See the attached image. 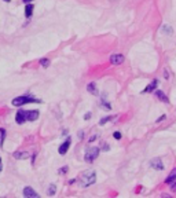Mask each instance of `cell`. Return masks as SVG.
<instances>
[{
  "label": "cell",
  "mask_w": 176,
  "mask_h": 198,
  "mask_svg": "<svg viewBox=\"0 0 176 198\" xmlns=\"http://www.w3.org/2000/svg\"><path fill=\"white\" fill-rule=\"evenodd\" d=\"M55 191H57V186H55V184H50L48 190H47V194H48V195H54V194H55Z\"/></svg>",
  "instance_id": "16"
},
{
  "label": "cell",
  "mask_w": 176,
  "mask_h": 198,
  "mask_svg": "<svg viewBox=\"0 0 176 198\" xmlns=\"http://www.w3.org/2000/svg\"><path fill=\"white\" fill-rule=\"evenodd\" d=\"M58 172L61 173V175H62V173H68V172H69V168H68V167H63V168H61Z\"/></svg>",
  "instance_id": "21"
},
{
  "label": "cell",
  "mask_w": 176,
  "mask_h": 198,
  "mask_svg": "<svg viewBox=\"0 0 176 198\" xmlns=\"http://www.w3.org/2000/svg\"><path fill=\"white\" fill-rule=\"evenodd\" d=\"M26 103H41V100L33 96H18L13 100V106H22Z\"/></svg>",
  "instance_id": "2"
},
{
  "label": "cell",
  "mask_w": 176,
  "mask_h": 198,
  "mask_svg": "<svg viewBox=\"0 0 176 198\" xmlns=\"http://www.w3.org/2000/svg\"><path fill=\"white\" fill-rule=\"evenodd\" d=\"M109 144H103V146H102V150H105V151H107V150H109Z\"/></svg>",
  "instance_id": "25"
},
{
  "label": "cell",
  "mask_w": 176,
  "mask_h": 198,
  "mask_svg": "<svg viewBox=\"0 0 176 198\" xmlns=\"http://www.w3.org/2000/svg\"><path fill=\"white\" fill-rule=\"evenodd\" d=\"M39 63H40L41 66H44V68H48V65H50V59L43 58V59H40V61H39Z\"/></svg>",
  "instance_id": "18"
},
{
  "label": "cell",
  "mask_w": 176,
  "mask_h": 198,
  "mask_svg": "<svg viewBox=\"0 0 176 198\" xmlns=\"http://www.w3.org/2000/svg\"><path fill=\"white\" fill-rule=\"evenodd\" d=\"M162 31L165 32L167 35H172V33H173V29H172V26H169V25H164Z\"/></svg>",
  "instance_id": "17"
},
{
  "label": "cell",
  "mask_w": 176,
  "mask_h": 198,
  "mask_svg": "<svg viewBox=\"0 0 176 198\" xmlns=\"http://www.w3.org/2000/svg\"><path fill=\"white\" fill-rule=\"evenodd\" d=\"M0 134H1V139H0V146H3V143H4V138H6V130H4V128H1V130H0Z\"/></svg>",
  "instance_id": "20"
},
{
  "label": "cell",
  "mask_w": 176,
  "mask_h": 198,
  "mask_svg": "<svg viewBox=\"0 0 176 198\" xmlns=\"http://www.w3.org/2000/svg\"><path fill=\"white\" fill-rule=\"evenodd\" d=\"M14 158H17V160H26V158H29V153L28 151H17V153H14Z\"/></svg>",
  "instance_id": "12"
},
{
  "label": "cell",
  "mask_w": 176,
  "mask_h": 198,
  "mask_svg": "<svg viewBox=\"0 0 176 198\" xmlns=\"http://www.w3.org/2000/svg\"><path fill=\"white\" fill-rule=\"evenodd\" d=\"M150 165H151V168H154V169H157V171H162L164 169L162 161L160 160V158H154V160H151Z\"/></svg>",
  "instance_id": "8"
},
{
  "label": "cell",
  "mask_w": 176,
  "mask_h": 198,
  "mask_svg": "<svg viewBox=\"0 0 176 198\" xmlns=\"http://www.w3.org/2000/svg\"><path fill=\"white\" fill-rule=\"evenodd\" d=\"M22 1H24V3H25V4H29V3H32V1H33V0H22Z\"/></svg>",
  "instance_id": "28"
},
{
  "label": "cell",
  "mask_w": 176,
  "mask_h": 198,
  "mask_svg": "<svg viewBox=\"0 0 176 198\" xmlns=\"http://www.w3.org/2000/svg\"><path fill=\"white\" fill-rule=\"evenodd\" d=\"M15 121L18 124H24L25 121H28L26 120V110H18L17 116H15Z\"/></svg>",
  "instance_id": "7"
},
{
  "label": "cell",
  "mask_w": 176,
  "mask_h": 198,
  "mask_svg": "<svg viewBox=\"0 0 176 198\" xmlns=\"http://www.w3.org/2000/svg\"><path fill=\"white\" fill-rule=\"evenodd\" d=\"M113 136H114V139H117V140H118V139H121V132L116 131V132L113 134Z\"/></svg>",
  "instance_id": "22"
},
{
  "label": "cell",
  "mask_w": 176,
  "mask_h": 198,
  "mask_svg": "<svg viewBox=\"0 0 176 198\" xmlns=\"http://www.w3.org/2000/svg\"><path fill=\"white\" fill-rule=\"evenodd\" d=\"M171 190H172L173 193H176V183H175V184H172V186H171Z\"/></svg>",
  "instance_id": "26"
},
{
  "label": "cell",
  "mask_w": 176,
  "mask_h": 198,
  "mask_svg": "<svg viewBox=\"0 0 176 198\" xmlns=\"http://www.w3.org/2000/svg\"><path fill=\"white\" fill-rule=\"evenodd\" d=\"M79 182H80L81 187H84V189L88 187V186L94 184L95 182H96V173H95V171H85V172H83L80 175Z\"/></svg>",
  "instance_id": "1"
},
{
  "label": "cell",
  "mask_w": 176,
  "mask_h": 198,
  "mask_svg": "<svg viewBox=\"0 0 176 198\" xmlns=\"http://www.w3.org/2000/svg\"><path fill=\"white\" fill-rule=\"evenodd\" d=\"M39 118V111L37 110H26V120L28 121H36Z\"/></svg>",
  "instance_id": "9"
},
{
  "label": "cell",
  "mask_w": 176,
  "mask_h": 198,
  "mask_svg": "<svg viewBox=\"0 0 176 198\" xmlns=\"http://www.w3.org/2000/svg\"><path fill=\"white\" fill-rule=\"evenodd\" d=\"M70 143H72V140H70V138H68V139H66V142H63L62 144L59 146V148H58L59 154L65 155L66 153H68V150H69V147H70Z\"/></svg>",
  "instance_id": "4"
},
{
  "label": "cell",
  "mask_w": 176,
  "mask_h": 198,
  "mask_svg": "<svg viewBox=\"0 0 176 198\" xmlns=\"http://www.w3.org/2000/svg\"><path fill=\"white\" fill-rule=\"evenodd\" d=\"M95 139H96V135H94V136H91V138H89V142H94Z\"/></svg>",
  "instance_id": "27"
},
{
  "label": "cell",
  "mask_w": 176,
  "mask_h": 198,
  "mask_svg": "<svg viewBox=\"0 0 176 198\" xmlns=\"http://www.w3.org/2000/svg\"><path fill=\"white\" fill-rule=\"evenodd\" d=\"M156 96H157L161 102H164V103H169V99H168V96H167V95H165L161 90H156Z\"/></svg>",
  "instance_id": "11"
},
{
  "label": "cell",
  "mask_w": 176,
  "mask_h": 198,
  "mask_svg": "<svg viewBox=\"0 0 176 198\" xmlns=\"http://www.w3.org/2000/svg\"><path fill=\"white\" fill-rule=\"evenodd\" d=\"M165 118H167V116H165V114H162L160 118H157V123H161V121H162V120H165Z\"/></svg>",
  "instance_id": "24"
},
{
  "label": "cell",
  "mask_w": 176,
  "mask_h": 198,
  "mask_svg": "<svg viewBox=\"0 0 176 198\" xmlns=\"http://www.w3.org/2000/svg\"><path fill=\"white\" fill-rule=\"evenodd\" d=\"M33 14V4H26L25 7V15H26V18H30V15Z\"/></svg>",
  "instance_id": "15"
},
{
  "label": "cell",
  "mask_w": 176,
  "mask_h": 198,
  "mask_svg": "<svg viewBox=\"0 0 176 198\" xmlns=\"http://www.w3.org/2000/svg\"><path fill=\"white\" fill-rule=\"evenodd\" d=\"M4 1H10V0H4Z\"/></svg>",
  "instance_id": "33"
},
{
  "label": "cell",
  "mask_w": 176,
  "mask_h": 198,
  "mask_svg": "<svg viewBox=\"0 0 176 198\" xmlns=\"http://www.w3.org/2000/svg\"><path fill=\"white\" fill-rule=\"evenodd\" d=\"M83 136H84V134H83V131H80V132H79V138H80V139H81Z\"/></svg>",
  "instance_id": "30"
},
{
  "label": "cell",
  "mask_w": 176,
  "mask_h": 198,
  "mask_svg": "<svg viewBox=\"0 0 176 198\" xmlns=\"http://www.w3.org/2000/svg\"><path fill=\"white\" fill-rule=\"evenodd\" d=\"M99 153H101V148L99 147H88V150L85 151V157H84V160L91 164L94 160L98 158Z\"/></svg>",
  "instance_id": "3"
},
{
  "label": "cell",
  "mask_w": 176,
  "mask_h": 198,
  "mask_svg": "<svg viewBox=\"0 0 176 198\" xmlns=\"http://www.w3.org/2000/svg\"><path fill=\"white\" fill-rule=\"evenodd\" d=\"M123 62H124V55H121V54H113L110 56V63L112 65H121Z\"/></svg>",
  "instance_id": "5"
},
{
  "label": "cell",
  "mask_w": 176,
  "mask_h": 198,
  "mask_svg": "<svg viewBox=\"0 0 176 198\" xmlns=\"http://www.w3.org/2000/svg\"><path fill=\"white\" fill-rule=\"evenodd\" d=\"M175 180H176V168L171 171V173L168 175V178L165 179V183H167V184H171V183H173Z\"/></svg>",
  "instance_id": "13"
},
{
  "label": "cell",
  "mask_w": 176,
  "mask_h": 198,
  "mask_svg": "<svg viewBox=\"0 0 176 198\" xmlns=\"http://www.w3.org/2000/svg\"><path fill=\"white\" fill-rule=\"evenodd\" d=\"M1 169H3V167H1V158H0V172H1Z\"/></svg>",
  "instance_id": "32"
},
{
  "label": "cell",
  "mask_w": 176,
  "mask_h": 198,
  "mask_svg": "<svg viewBox=\"0 0 176 198\" xmlns=\"http://www.w3.org/2000/svg\"><path fill=\"white\" fill-rule=\"evenodd\" d=\"M114 116H109V117H105V118H102L101 121H99V125H105V124L107 123V121H110V120H113Z\"/></svg>",
  "instance_id": "19"
},
{
  "label": "cell",
  "mask_w": 176,
  "mask_h": 198,
  "mask_svg": "<svg viewBox=\"0 0 176 198\" xmlns=\"http://www.w3.org/2000/svg\"><path fill=\"white\" fill-rule=\"evenodd\" d=\"M157 85H158V80L157 79H154V80L151 81V84H149V85L143 90V92H153V91H156Z\"/></svg>",
  "instance_id": "10"
},
{
  "label": "cell",
  "mask_w": 176,
  "mask_h": 198,
  "mask_svg": "<svg viewBox=\"0 0 176 198\" xmlns=\"http://www.w3.org/2000/svg\"><path fill=\"white\" fill-rule=\"evenodd\" d=\"M87 90H88V92L89 94H92V95H98V90H96V84L95 83H89L87 85Z\"/></svg>",
  "instance_id": "14"
},
{
  "label": "cell",
  "mask_w": 176,
  "mask_h": 198,
  "mask_svg": "<svg viewBox=\"0 0 176 198\" xmlns=\"http://www.w3.org/2000/svg\"><path fill=\"white\" fill-rule=\"evenodd\" d=\"M91 116H92L91 113H85V114H84V120H89V118H91Z\"/></svg>",
  "instance_id": "23"
},
{
  "label": "cell",
  "mask_w": 176,
  "mask_h": 198,
  "mask_svg": "<svg viewBox=\"0 0 176 198\" xmlns=\"http://www.w3.org/2000/svg\"><path fill=\"white\" fill-rule=\"evenodd\" d=\"M164 76H165V79H167V80H168V79H169V77H168V72H167V70H165V72H164Z\"/></svg>",
  "instance_id": "29"
},
{
  "label": "cell",
  "mask_w": 176,
  "mask_h": 198,
  "mask_svg": "<svg viewBox=\"0 0 176 198\" xmlns=\"http://www.w3.org/2000/svg\"><path fill=\"white\" fill-rule=\"evenodd\" d=\"M24 197H26V198H39V194L35 191L32 187L28 186V187L24 189Z\"/></svg>",
  "instance_id": "6"
},
{
  "label": "cell",
  "mask_w": 176,
  "mask_h": 198,
  "mask_svg": "<svg viewBox=\"0 0 176 198\" xmlns=\"http://www.w3.org/2000/svg\"><path fill=\"white\" fill-rule=\"evenodd\" d=\"M35 158H36V154H33V157H32V165L35 164Z\"/></svg>",
  "instance_id": "31"
}]
</instances>
